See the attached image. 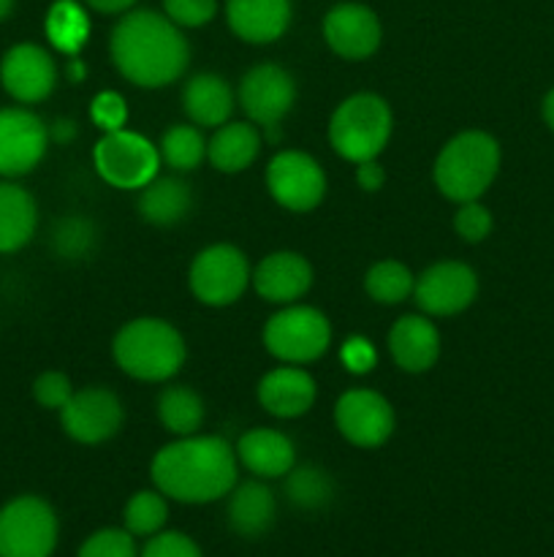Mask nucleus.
Wrapping results in <instances>:
<instances>
[{
	"instance_id": "obj_14",
	"label": "nucleus",
	"mask_w": 554,
	"mask_h": 557,
	"mask_svg": "<svg viewBox=\"0 0 554 557\" xmlns=\"http://www.w3.org/2000/svg\"><path fill=\"white\" fill-rule=\"evenodd\" d=\"M60 422L65 433L79 444H103L123 424V403L114 392L90 386L71 395V400L60 408Z\"/></svg>"
},
{
	"instance_id": "obj_19",
	"label": "nucleus",
	"mask_w": 554,
	"mask_h": 557,
	"mask_svg": "<svg viewBox=\"0 0 554 557\" xmlns=\"http://www.w3.org/2000/svg\"><path fill=\"white\" fill-rule=\"evenodd\" d=\"M228 27L248 44H272L291 25V0H228Z\"/></svg>"
},
{
	"instance_id": "obj_22",
	"label": "nucleus",
	"mask_w": 554,
	"mask_h": 557,
	"mask_svg": "<svg viewBox=\"0 0 554 557\" xmlns=\"http://www.w3.org/2000/svg\"><path fill=\"white\" fill-rule=\"evenodd\" d=\"M237 460L255 479H280L297 466V449H293L288 435L269 428H259L239 438Z\"/></svg>"
},
{
	"instance_id": "obj_37",
	"label": "nucleus",
	"mask_w": 554,
	"mask_h": 557,
	"mask_svg": "<svg viewBox=\"0 0 554 557\" xmlns=\"http://www.w3.org/2000/svg\"><path fill=\"white\" fill-rule=\"evenodd\" d=\"M454 228L465 243H481L492 232V212L476 201H465L454 215Z\"/></svg>"
},
{
	"instance_id": "obj_3",
	"label": "nucleus",
	"mask_w": 554,
	"mask_h": 557,
	"mask_svg": "<svg viewBox=\"0 0 554 557\" xmlns=\"http://www.w3.org/2000/svg\"><path fill=\"white\" fill-rule=\"evenodd\" d=\"M114 362L139 381H168L185 364V341L168 321L136 319L114 337Z\"/></svg>"
},
{
	"instance_id": "obj_25",
	"label": "nucleus",
	"mask_w": 554,
	"mask_h": 557,
	"mask_svg": "<svg viewBox=\"0 0 554 557\" xmlns=\"http://www.w3.org/2000/svg\"><path fill=\"white\" fill-rule=\"evenodd\" d=\"M185 114L196 125L206 128H221L228 123L234 112V92L228 82L217 74H196L182 90Z\"/></svg>"
},
{
	"instance_id": "obj_5",
	"label": "nucleus",
	"mask_w": 554,
	"mask_h": 557,
	"mask_svg": "<svg viewBox=\"0 0 554 557\" xmlns=\"http://www.w3.org/2000/svg\"><path fill=\"white\" fill-rule=\"evenodd\" d=\"M391 109L375 92H356L335 109L329 120V141L345 161H375L391 139Z\"/></svg>"
},
{
	"instance_id": "obj_43",
	"label": "nucleus",
	"mask_w": 554,
	"mask_h": 557,
	"mask_svg": "<svg viewBox=\"0 0 554 557\" xmlns=\"http://www.w3.org/2000/svg\"><path fill=\"white\" fill-rule=\"evenodd\" d=\"M136 0H87V5L103 14H119V11H128Z\"/></svg>"
},
{
	"instance_id": "obj_10",
	"label": "nucleus",
	"mask_w": 554,
	"mask_h": 557,
	"mask_svg": "<svg viewBox=\"0 0 554 557\" xmlns=\"http://www.w3.org/2000/svg\"><path fill=\"white\" fill-rule=\"evenodd\" d=\"M272 199L291 212H310L326 194V174L313 156L299 150L277 152L266 169Z\"/></svg>"
},
{
	"instance_id": "obj_36",
	"label": "nucleus",
	"mask_w": 554,
	"mask_h": 557,
	"mask_svg": "<svg viewBox=\"0 0 554 557\" xmlns=\"http://www.w3.org/2000/svg\"><path fill=\"white\" fill-rule=\"evenodd\" d=\"M71 395H74V386H71L68 375L58 373V370L41 373L33 381V397L47 411H60L71 400Z\"/></svg>"
},
{
	"instance_id": "obj_30",
	"label": "nucleus",
	"mask_w": 554,
	"mask_h": 557,
	"mask_svg": "<svg viewBox=\"0 0 554 557\" xmlns=\"http://www.w3.org/2000/svg\"><path fill=\"white\" fill-rule=\"evenodd\" d=\"M125 531L136 539H150L155 533L166 531L168 522V504L161 490H141L130 495V500L123 509Z\"/></svg>"
},
{
	"instance_id": "obj_12",
	"label": "nucleus",
	"mask_w": 554,
	"mask_h": 557,
	"mask_svg": "<svg viewBox=\"0 0 554 557\" xmlns=\"http://www.w3.org/2000/svg\"><path fill=\"white\" fill-rule=\"evenodd\" d=\"M335 422L342 438L362 449H375L394 433L391 403L373 389L345 392L335 406Z\"/></svg>"
},
{
	"instance_id": "obj_6",
	"label": "nucleus",
	"mask_w": 554,
	"mask_h": 557,
	"mask_svg": "<svg viewBox=\"0 0 554 557\" xmlns=\"http://www.w3.org/2000/svg\"><path fill=\"white\" fill-rule=\"evenodd\" d=\"M60 522L38 495H20L0 506V557H52Z\"/></svg>"
},
{
	"instance_id": "obj_45",
	"label": "nucleus",
	"mask_w": 554,
	"mask_h": 557,
	"mask_svg": "<svg viewBox=\"0 0 554 557\" xmlns=\"http://www.w3.org/2000/svg\"><path fill=\"white\" fill-rule=\"evenodd\" d=\"M68 74H71V79H81V76H85V65L79 63V60H71V65H68Z\"/></svg>"
},
{
	"instance_id": "obj_33",
	"label": "nucleus",
	"mask_w": 554,
	"mask_h": 557,
	"mask_svg": "<svg viewBox=\"0 0 554 557\" xmlns=\"http://www.w3.org/2000/svg\"><path fill=\"white\" fill-rule=\"evenodd\" d=\"M413 286L416 281H413L411 270L394 259L378 261L364 277V288L380 305H400L402 299H407V294H413Z\"/></svg>"
},
{
	"instance_id": "obj_2",
	"label": "nucleus",
	"mask_w": 554,
	"mask_h": 557,
	"mask_svg": "<svg viewBox=\"0 0 554 557\" xmlns=\"http://www.w3.org/2000/svg\"><path fill=\"white\" fill-rule=\"evenodd\" d=\"M112 60L139 87H163L185 74L190 49L179 27L158 11H134L112 33Z\"/></svg>"
},
{
	"instance_id": "obj_20",
	"label": "nucleus",
	"mask_w": 554,
	"mask_h": 557,
	"mask_svg": "<svg viewBox=\"0 0 554 557\" xmlns=\"http://www.w3.org/2000/svg\"><path fill=\"white\" fill-rule=\"evenodd\" d=\"M389 351L407 373H424L440 357L438 326L424 315H402L389 332Z\"/></svg>"
},
{
	"instance_id": "obj_15",
	"label": "nucleus",
	"mask_w": 554,
	"mask_h": 557,
	"mask_svg": "<svg viewBox=\"0 0 554 557\" xmlns=\"http://www.w3.org/2000/svg\"><path fill=\"white\" fill-rule=\"evenodd\" d=\"M478 294V277L462 261H440L429 270L421 272V277L413 286L416 305L427 315H456L473 305Z\"/></svg>"
},
{
	"instance_id": "obj_26",
	"label": "nucleus",
	"mask_w": 554,
	"mask_h": 557,
	"mask_svg": "<svg viewBox=\"0 0 554 557\" xmlns=\"http://www.w3.org/2000/svg\"><path fill=\"white\" fill-rule=\"evenodd\" d=\"M261 136L250 123H223L212 141H206V156L212 166L226 174L244 172L259 158Z\"/></svg>"
},
{
	"instance_id": "obj_32",
	"label": "nucleus",
	"mask_w": 554,
	"mask_h": 557,
	"mask_svg": "<svg viewBox=\"0 0 554 557\" xmlns=\"http://www.w3.org/2000/svg\"><path fill=\"white\" fill-rule=\"evenodd\" d=\"M158 152H161V161L174 172H193L204 161L206 141L196 125H174L163 134Z\"/></svg>"
},
{
	"instance_id": "obj_38",
	"label": "nucleus",
	"mask_w": 554,
	"mask_h": 557,
	"mask_svg": "<svg viewBox=\"0 0 554 557\" xmlns=\"http://www.w3.org/2000/svg\"><path fill=\"white\" fill-rule=\"evenodd\" d=\"M92 239H96V232H92L90 223L79 221V218H68V221L60 223L58 232H54V245H58L60 253L68 256V259L85 256L87 250H90Z\"/></svg>"
},
{
	"instance_id": "obj_16",
	"label": "nucleus",
	"mask_w": 554,
	"mask_h": 557,
	"mask_svg": "<svg viewBox=\"0 0 554 557\" xmlns=\"http://www.w3.org/2000/svg\"><path fill=\"white\" fill-rule=\"evenodd\" d=\"M58 65L38 44H16L0 60V85L14 101L38 103L54 90Z\"/></svg>"
},
{
	"instance_id": "obj_46",
	"label": "nucleus",
	"mask_w": 554,
	"mask_h": 557,
	"mask_svg": "<svg viewBox=\"0 0 554 557\" xmlns=\"http://www.w3.org/2000/svg\"><path fill=\"white\" fill-rule=\"evenodd\" d=\"M11 9H14V0H0V20H5L11 14Z\"/></svg>"
},
{
	"instance_id": "obj_42",
	"label": "nucleus",
	"mask_w": 554,
	"mask_h": 557,
	"mask_svg": "<svg viewBox=\"0 0 554 557\" xmlns=\"http://www.w3.org/2000/svg\"><path fill=\"white\" fill-rule=\"evenodd\" d=\"M356 183H358V188L369 190V194H373V190H380V185L386 183L383 169H380L375 161L358 163V169H356Z\"/></svg>"
},
{
	"instance_id": "obj_7",
	"label": "nucleus",
	"mask_w": 554,
	"mask_h": 557,
	"mask_svg": "<svg viewBox=\"0 0 554 557\" xmlns=\"http://www.w3.org/2000/svg\"><path fill=\"white\" fill-rule=\"evenodd\" d=\"M331 343V326L320 310L307 305H288L272 315L264 326V346L280 362L304 364L326 354Z\"/></svg>"
},
{
	"instance_id": "obj_24",
	"label": "nucleus",
	"mask_w": 554,
	"mask_h": 557,
	"mask_svg": "<svg viewBox=\"0 0 554 557\" xmlns=\"http://www.w3.org/2000/svg\"><path fill=\"white\" fill-rule=\"evenodd\" d=\"M38 226L36 199L22 185L0 180V253H16Z\"/></svg>"
},
{
	"instance_id": "obj_9",
	"label": "nucleus",
	"mask_w": 554,
	"mask_h": 557,
	"mask_svg": "<svg viewBox=\"0 0 554 557\" xmlns=\"http://www.w3.org/2000/svg\"><path fill=\"white\" fill-rule=\"evenodd\" d=\"M250 283V264L234 245H210L190 264V292L212 308L237 302Z\"/></svg>"
},
{
	"instance_id": "obj_28",
	"label": "nucleus",
	"mask_w": 554,
	"mask_h": 557,
	"mask_svg": "<svg viewBox=\"0 0 554 557\" xmlns=\"http://www.w3.org/2000/svg\"><path fill=\"white\" fill-rule=\"evenodd\" d=\"M158 419L179 438L196 435L204 424V400L190 386H168L158 397Z\"/></svg>"
},
{
	"instance_id": "obj_21",
	"label": "nucleus",
	"mask_w": 554,
	"mask_h": 557,
	"mask_svg": "<svg viewBox=\"0 0 554 557\" xmlns=\"http://www.w3.org/2000/svg\"><path fill=\"white\" fill-rule=\"evenodd\" d=\"M259 400L272 417L297 419L315 403V381L302 368H277L259 384Z\"/></svg>"
},
{
	"instance_id": "obj_44",
	"label": "nucleus",
	"mask_w": 554,
	"mask_h": 557,
	"mask_svg": "<svg viewBox=\"0 0 554 557\" xmlns=\"http://www.w3.org/2000/svg\"><path fill=\"white\" fill-rule=\"evenodd\" d=\"M543 120L554 131V90H549L546 98H543Z\"/></svg>"
},
{
	"instance_id": "obj_34",
	"label": "nucleus",
	"mask_w": 554,
	"mask_h": 557,
	"mask_svg": "<svg viewBox=\"0 0 554 557\" xmlns=\"http://www.w3.org/2000/svg\"><path fill=\"white\" fill-rule=\"evenodd\" d=\"M76 557H139V547L125 528H101L85 539Z\"/></svg>"
},
{
	"instance_id": "obj_40",
	"label": "nucleus",
	"mask_w": 554,
	"mask_h": 557,
	"mask_svg": "<svg viewBox=\"0 0 554 557\" xmlns=\"http://www.w3.org/2000/svg\"><path fill=\"white\" fill-rule=\"evenodd\" d=\"M163 9L177 27H201L215 16L217 0H163Z\"/></svg>"
},
{
	"instance_id": "obj_31",
	"label": "nucleus",
	"mask_w": 554,
	"mask_h": 557,
	"mask_svg": "<svg viewBox=\"0 0 554 557\" xmlns=\"http://www.w3.org/2000/svg\"><path fill=\"white\" fill-rule=\"evenodd\" d=\"M286 495L297 509L318 511L329 506L331 495H335V482L329 473L315 466H293L286 473Z\"/></svg>"
},
{
	"instance_id": "obj_11",
	"label": "nucleus",
	"mask_w": 554,
	"mask_h": 557,
	"mask_svg": "<svg viewBox=\"0 0 554 557\" xmlns=\"http://www.w3.org/2000/svg\"><path fill=\"white\" fill-rule=\"evenodd\" d=\"M49 147V131L38 114L22 107L0 109V177L30 174Z\"/></svg>"
},
{
	"instance_id": "obj_29",
	"label": "nucleus",
	"mask_w": 554,
	"mask_h": 557,
	"mask_svg": "<svg viewBox=\"0 0 554 557\" xmlns=\"http://www.w3.org/2000/svg\"><path fill=\"white\" fill-rule=\"evenodd\" d=\"M90 36V20L85 9L74 0H58L47 14V38L54 49L65 54H76Z\"/></svg>"
},
{
	"instance_id": "obj_1",
	"label": "nucleus",
	"mask_w": 554,
	"mask_h": 557,
	"mask_svg": "<svg viewBox=\"0 0 554 557\" xmlns=\"http://www.w3.org/2000/svg\"><path fill=\"white\" fill-rule=\"evenodd\" d=\"M152 482L177 504H212L237 487V451L217 435H185L152 457Z\"/></svg>"
},
{
	"instance_id": "obj_35",
	"label": "nucleus",
	"mask_w": 554,
	"mask_h": 557,
	"mask_svg": "<svg viewBox=\"0 0 554 557\" xmlns=\"http://www.w3.org/2000/svg\"><path fill=\"white\" fill-rule=\"evenodd\" d=\"M139 557H204L201 547L190 536L179 531H161L147 539Z\"/></svg>"
},
{
	"instance_id": "obj_8",
	"label": "nucleus",
	"mask_w": 554,
	"mask_h": 557,
	"mask_svg": "<svg viewBox=\"0 0 554 557\" xmlns=\"http://www.w3.org/2000/svg\"><path fill=\"white\" fill-rule=\"evenodd\" d=\"M96 169L109 185L123 190H141L147 183L158 177V166H161V152L134 131H112L98 139L96 152Z\"/></svg>"
},
{
	"instance_id": "obj_23",
	"label": "nucleus",
	"mask_w": 554,
	"mask_h": 557,
	"mask_svg": "<svg viewBox=\"0 0 554 557\" xmlns=\"http://www.w3.org/2000/svg\"><path fill=\"white\" fill-rule=\"evenodd\" d=\"M226 498L228 528H231L237 536L261 539L264 533H269L272 525H275L277 500L275 493H272L264 482H255L253 479V482L237 484Z\"/></svg>"
},
{
	"instance_id": "obj_4",
	"label": "nucleus",
	"mask_w": 554,
	"mask_h": 557,
	"mask_svg": "<svg viewBox=\"0 0 554 557\" xmlns=\"http://www.w3.org/2000/svg\"><path fill=\"white\" fill-rule=\"evenodd\" d=\"M500 169V145L483 131H465L440 150L435 183L451 201H476L494 183Z\"/></svg>"
},
{
	"instance_id": "obj_13",
	"label": "nucleus",
	"mask_w": 554,
	"mask_h": 557,
	"mask_svg": "<svg viewBox=\"0 0 554 557\" xmlns=\"http://www.w3.org/2000/svg\"><path fill=\"white\" fill-rule=\"evenodd\" d=\"M297 101V82L286 69L264 63L250 69L239 82V103L253 123L275 128Z\"/></svg>"
},
{
	"instance_id": "obj_27",
	"label": "nucleus",
	"mask_w": 554,
	"mask_h": 557,
	"mask_svg": "<svg viewBox=\"0 0 554 557\" xmlns=\"http://www.w3.org/2000/svg\"><path fill=\"white\" fill-rule=\"evenodd\" d=\"M193 196L177 177H155L139 194V212L152 226H174L190 212Z\"/></svg>"
},
{
	"instance_id": "obj_41",
	"label": "nucleus",
	"mask_w": 554,
	"mask_h": 557,
	"mask_svg": "<svg viewBox=\"0 0 554 557\" xmlns=\"http://www.w3.org/2000/svg\"><path fill=\"white\" fill-rule=\"evenodd\" d=\"M342 364H345L351 373L356 375H364L369 373V370L375 368V362H378V351H375L373 343L367 341V337H348L345 343H342Z\"/></svg>"
},
{
	"instance_id": "obj_18",
	"label": "nucleus",
	"mask_w": 554,
	"mask_h": 557,
	"mask_svg": "<svg viewBox=\"0 0 554 557\" xmlns=\"http://www.w3.org/2000/svg\"><path fill=\"white\" fill-rule=\"evenodd\" d=\"M253 283L255 292L266 302L291 305L313 286V267L304 256L293 253V250H277L255 267Z\"/></svg>"
},
{
	"instance_id": "obj_39",
	"label": "nucleus",
	"mask_w": 554,
	"mask_h": 557,
	"mask_svg": "<svg viewBox=\"0 0 554 557\" xmlns=\"http://www.w3.org/2000/svg\"><path fill=\"white\" fill-rule=\"evenodd\" d=\"M90 117H92V123H96L101 131H106V134L119 131L125 125V120H128V107H125V98L114 90L98 92V96L92 98Z\"/></svg>"
},
{
	"instance_id": "obj_17",
	"label": "nucleus",
	"mask_w": 554,
	"mask_h": 557,
	"mask_svg": "<svg viewBox=\"0 0 554 557\" xmlns=\"http://www.w3.org/2000/svg\"><path fill=\"white\" fill-rule=\"evenodd\" d=\"M324 38L345 60H364L380 47V22L362 3H340L326 14Z\"/></svg>"
}]
</instances>
